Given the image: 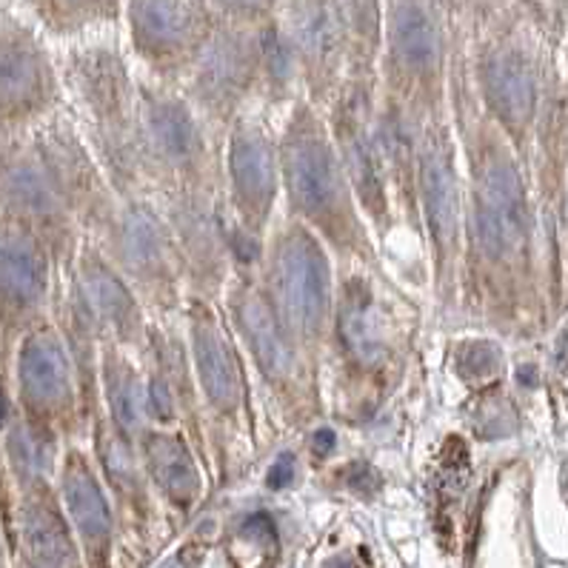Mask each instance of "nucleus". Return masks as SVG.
<instances>
[{
  "label": "nucleus",
  "mask_w": 568,
  "mask_h": 568,
  "mask_svg": "<svg viewBox=\"0 0 568 568\" xmlns=\"http://www.w3.org/2000/svg\"><path fill=\"white\" fill-rule=\"evenodd\" d=\"M141 466L149 480L161 488L174 506L189 508L201 497V468L189 448L186 432L174 426H149L138 440Z\"/></svg>",
  "instance_id": "cd10ccee"
},
{
  "label": "nucleus",
  "mask_w": 568,
  "mask_h": 568,
  "mask_svg": "<svg viewBox=\"0 0 568 568\" xmlns=\"http://www.w3.org/2000/svg\"><path fill=\"white\" fill-rule=\"evenodd\" d=\"M203 555H206V546H203V542H189V546H183L181 551H178V557H174L166 568H194L203 560Z\"/></svg>",
  "instance_id": "72a5a7b5"
},
{
  "label": "nucleus",
  "mask_w": 568,
  "mask_h": 568,
  "mask_svg": "<svg viewBox=\"0 0 568 568\" xmlns=\"http://www.w3.org/2000/svg\"><path fill=\"white\" fill-rule=\"evenodd\" d=\"M63 277L72 283L74 295L92 321L98 337L126 348L143 363L152 317L146 315L141 297L134 295L132 286L123 281V274L112 266V261L92 237H83L72 268Z\"/></svg>",
  "instance_id": "5701e85b"
},
{
  "label": "nucleus",
  "mask_w": 568,
  "mask_h": 568,
  "mask_svg": "<svg viewBox=\"0 0 568 568\" xmlns=\"http://www.w3.org/2000/svg\"><path fill=\"white\" fill-rule=\"evenodd\" d=\"M0 386L9 388V361H7V352L0 346Z\"/></svg>",
  "instance_id": "e433bc0d"
},
{
  "label": "nucleus",
  "mask_w": 568,
  "mask_h": 568,
  "mask_svg": "<svg viewBox=\"0 0 568 568\" xmlns=\"http://www.w3.org/2000/svg\"><path fill=\"white\" fill-rule=\"evenodd\" d=\"M63 98L74 126L121 197L149 194L141 161V78L121 32L63 43L58 52Z\"/></svg>",
  "instance_id": "f03ea898"
},
{
  "label": "nucleus",
  "mask_w": 568,
  "mask_h": 568,
  "mask_svg": "<svg viewBox=\"0 0 568 568\" xmlns=\"http://www.w3.org/2000/svg\"><path fill=\"white\" fill-rule=\"evenodd\" d=\"M471 69L491 121L511 138H523L540 106V74L526 43L511 29H491L480 34Z\"/></svg>",
  "instance_id": "b1692460"
},
{
  "label": "nucleus",
  "mask_w": 568,
  "mask_h": 568,
  "mask_svg": "<svg viewBox=\"0 0 568 568\" xmlns=\"http://www.w3.org/2000/svg\"><path fill=\"white\" fill-rule=\"evenodd\" d=\"M257 274L288 337L323 372L337 301V268L326 243L295 217L274 221Z\"/></svg>",
  "instance_id": "39448f33"
},
{
  "label": "nucleus",
  "mask_w": 568,
  "mask_h": 568,
  "mask_svg": "<svg viewBox=\"0 0 568 568\" xmlns=\"http://www.w3.org/2000/svg\"><path fill=\"white\" fill-rule=\"evenodd\" d=\"M29 134L52 172L58 192L83 237H98L112 221L121 194L109 183L103 166L98 163L89 143L83 141L81 129L74 126L72 114L63 106L61 112L52 114Z\"/></svg>",
  "instance_id": "412c9836"
},
{
  "label": "nucleus",
  "mask_w": 568,
  "mask_h": 568,
  "mask_svg": "<svg viewBox=\"0 0 568 568\" xmlns=\"http://www.w3.org/2000/svg\"><path fill=\"white\" fill-rule=\"evenodd\" d=\"M9 400L14 415L34 435L58 446L89 435L92 415L78 383V368L52 317L29 328L14 346L9 361Z\"/></svg>",
  "instance_id": "9d476101"
},
{
  "label": "nucleus",
  "mask_w": 568,
  "mask_h": 568,
  "mask_svg": "<svg viewBox=\"0 0 568 568\" xmlns=\"http://www.w3.org/2000/svg\"><path fill=\"white\" fill-rule=\"evenodd\" d=\"M18 7H21V0H0V14L14 12Z\"/></svg>",
  "instance_id": "4c0bfd02"
},
{
  "label": "nucleus",
  "mask_w": 568,
  "mask_h": 568,
  "mask_svg": "<svg viewBox=\"0 0 568 568\" xmlns=\"http://www.w3.org/2000/svg\"><path fill=\"white\" fill-rule=\"evenodd\" d=\"M312 446H315L317 455H328L335 448V432L332 428H315L312 432Z\"/></svg>",
  "instance_id": "c9c22d12"
},
{
  "label": "nucleus",
  "mask_w": 568,
  "mask_h": 568,
  "mask_svg": "<svg viewBox=\"0 0 568 568\" xmlns=\"http://www.w3.org/2000/svg\"><path fill=\"white\" fill-rule=\"evenodd\" d=\"M58 477H61V500L69 520L89 546H103L112 535V511L101 480L94 475L87 452L74 443H67L58 457Z\"/></svg>",
  "instance_id": "c85d7f7f"
},
{
  "label": "nucleus",
  "mask_w": 568,
  "mask_h": 568,
  "mask_svg": "<svg viewBox=\"0 0 568 568\" xmlns=\"http://www.w3.org/2000/svg\"><path fill=\"white\" fill-rule=\"evenodd\" d=\"M181 92L217 138H226L241 114L252 112L263 94V67L257 29L217 21L212 41L194 63Z\"/></svg>",
  "instance_id": "f3484780"
},
{
  "label": "nucleus",
  "mask_w": 568,
  "mask_h": 568,
  "mask_svg": "<svg viewBox=\"0 0 568 568\" xmlns=\"http://www.w3.org/2000/svg\"><path fill=\"white\" fill-rule=\"evenodd\" d=\"M417 214L420 241L428 248L432 286L446 306L457 292L466 223V186L460 174L457 134L448 118L420 123L417 149Z\"/></svg>",
  "instance_id": "f8f14e48"
},
{
  "label": "nucleus",
  "mask_w": 568,
  "mask_h": 568,
  "mask_svg": "<svg viewBox=\"0 0 568 568\" xmlns=\"http://www.w3.org/2000/svg\"><path fill=\"white\" fill-rule=\"evenodd\" d=\"M243 361L266 386V395L288 428H308L323 415V372L301 352L274 315L257 266H234L221 297Z\"/></svg>",
  "instance_id": "20e7f679"
},
{
  "label": "nucleus",
  "mask_w": 568,
  "mask_h": 568,
  "mask_svg": "<svg viewBox=\"0 0 568 568\" xmlns=\"http://www.w3.org/2000/svg\"><path fill=\"white\" fill-rule=\"evenodd\" d=\"M281 27L301 69L303 98L326 112L348 72L346 0H283Z\"/></svg>",
  "instance_id": "4be33fe9"
},
{
  "label": "nucleus",
  "mask_w": 568,
  "mask_h": 568,
  "mask_svg": "<svg viewBox=\"0 0 568 568\" xmlns=\"http://www.w3.org/2000/svg\"><path fill=\"white\" fill-rule=\"evenodd\" d=\"M292 471H295V463H292V457H288V455H283L281 460L274 463L272 471L266 475V486L268 488L288 486V480H292Z\"/></svg>",
  "instance_id": "473e14b6"
},
{
  "label": "nucleus",
  "mask_w": 568,
  "mask_h": 568,
  "mask_svg": "<svg viewBox=\"0 0 568 568\" xmlns=\"http://www.w3.org/2000/svg\"><path fill=\"white\" fill-rule=\"evenodd\" d=\"M455 21L435 0H383L381 92L420 121L446 118Z\"/></svg>",
  "instance_id": "423d86ee"
},
{
  "label": "nucleus",
  "mask_w": 568,
  "mask_h": 568,
  "mask_svg": "<svg viewBox=\"0 0 568 568\" xmlns=\"http://www.w3.org/2000/svg\"><path fill=\"white\" fill-rule=\"evenodd\" d=\"M217 21L206 0H123V47L146 78L181 87Z\"/></svg>",
  "instance_id": "4468645a"
},
{
  "label": "nucleus",
  "mask_w": 568,
  "mask_h": 568,
  "mask_svg": "<svg viewBox=\"0 0 568 568\" xmlns=\"http://www.w3.org/2000/svg\"><path fill=\"white\" fill-rule=\"evenodd\" d=\"M435 3L448 14V18H452V21H457V18L471 12L480 0H435Z\"/></svg>",
  "instance_id": "f704fd0d"
},
{
  "label": "nucleus",
  "mask_w": 568,
  "mask_h": 568,
  "mask_svg": "<svg viewBox=\"0 0 568 568\" xmlns=\"http://www.w3.org/2000/svg\"><path fill=\"white\" fill-rule=\"evenodd\" d=\"M281 189L277 134L261 112H246L223 138V206L234 266H257L274 226Z\"/></svg>",
  "instance_id": "9b49d317"
},
{
  "label": "nucleus",
  "mask_w": 568,
  "mask_h": 568,
  "mask_svg": "<svg viewBox=\"0 0 568 568\" xmlns=\"http://www.w3.org/2000/svg\"><path fill=\"white\" fill-rule=\"evenodd\" d=\"M0 217L21 223L47 243L58 281L72 268L83 232L63 203L32 134H0Z\"/></svg>",
  "instance_id": "2eb2a0df"
},
{
  "label": "nucleus",
  "mask_w": 568,
  "mask_h": 568,
  "mask_svg": "<svg viewBox=\"0 0 568 568\" xmlns=\"http://www.w3.org/2000/svg\"><path fill=\"white\" fill-rule=\"evenodd\" d=\"M377 98H381L377 74H352L343 81L335 101L328 103L323 114L368 226L375 237H386L397 226V214L392 206L381 134H377Z\"/></svg>",
  "instance_id": "ddd939ff"
},
{
  "label": "nucleus",
  "mask_w": 568,
  "mask_h": 568,
  "mask_svg": "<svg viewBox=\"0 0 568 568\" xmlns=\"http://www.w3.org/2000/svg\"><path fill=\"white\" fill-rule=\"evenodd\" d=\"M257 41H261L263 67L261 103L266 109H272V112L288 109L297 98H303V83L295 52L288 47V38L281 27V14L274 21L257 27Z\"/></svg>",
  "instance_id": "7c9ffc66"
},
{
  "label": "nucleus",
  "mask_w": 568,
  "mask_h": 568,
  "mask_svg": "<svg viewBox=\"0 0 568 568\" xmlns=\"http://www.w3.org/2000/svg\"><path fill=\"white\" fill-rule=\"evenodd\" d=\"M181 323L203 412L226 435H243V426H252L246 361L234 343L226 315L214 301L189 295Z\"/></svg>",
  "instance_id": "a211bd4d"
},
{
  "label": "nucleus",
  "mask_w": 568,
  "mask_h": 568,
  "mask_svg": "<svg viewBox=\"0 0 568 568\" xmlns=\"http://www.w3.org/2000/svg\"><path fill=\"white\" fill-rule=\"evenodd\" d=\"M58 266L52 252L21 223L0 217V346L12 352L29 328L52 317Z\"/></svg>",
  "instance_id": "aec40b11"
},
{
  "label": "nucleus",
  "mask_w": 568,
  "mask_h": 568,
  "mask_svg": "<svg viewBox=\"0 0 568 568\" xmlns=\"http://www.w3.org/2000/svg\"><path fill=\"white\" fill-rule=\"evenodd\" d=\"M377 277L355 263H341L337 274L335 326L323 368L335 372L337 400L348 417L377 406L403 357V328L395 306L377 292Z\"/></svg>",
  "instance_id": "7ed1b4c3"
},
{
  "label": "nucleus",
  "mask_w": 568,
  "mask_h": 568,
  "mask_svg": "<svg viewBox=\"0 0 568 568\" xmlns=\"http://www.w3.org/2000/svg\"><path fill=\"white\" fill-rule=\"evenodd\" d=\"M21 12L49 41H83L101 32H121L123 0H21Z\"/></svg>",
  "instance_id": "c756f323"
},
{
  "label": "nucleus",
  "mask_w": 568,
  "mask_h": 568,
  "mask_svg": "<svg viewBox=\"0 0 568 568\" xmlns=\"http://www.w3.org/2000/svg\"><path fill=\"white\" fill-rule=\"evenodd\" d=\"M52 477L18 480L23 488L21 500V540L29 568H81L72 531L54 503Z\"/></svg>",
  "instance_id": "a878e982"
},
{
  "label": "nucleus",
  "mask_w": 568,
  "mask_h": 568,
  "mask_svg": "<svg viewBox=\"0 0 568 568\" xmlns=\"http://www.w3.org/2000/svg\"><path fill=\"white\" fill-rule=\"evenodd\" d=\"M92 241L141 297L152 321L172 323L183 315L189 297L186 272L166 214L152 194L121 197L112 221Z\"/></svg>",
  "instance_id": "1a4fd4ad"
},
{
  "label": "nucleus",
  "mask_w": 568,
  "mask_h": 568,
  "mask_svg": "<svg viewBox=\"0 0 568 568\" xmlns=\"http://www.w3.org/2000/svg\"><path fill=\"white\" fill-rule=\"evenodd\" d=\"M212 12L226 23L257 29L281 14L283 0H206Z\"/></svg>",
  "instance_id": "2f4dec72"
},
{
  "label": "nucleus",
  "mask_w": 568,
  "mask_h": 568,
  "mask_svg": "<svg viewBox=\"0 0 568 568\" xmlns=\"http://www.w3.org/2000/svg\"><path fill=\"white\" fill-rule=\"evenodd\" d=\"M420 123V118H415L400 101L381 92V98H377V134H381L392 206H395L397 223H406L417 237H420V214H417Z\"/></svg>",
  "instance_id": "393cba45"
},
{
  "label": "nucleus",
  "mask_w": 568,
  "mask_h": 568,
  "mask_svg": "<svg viewBox=\"0 0 568 568\" xmlns=\"http://www.w3.org/2000/svg\"><path fill=\"white\" fill-rule=\"evenodd\" d=\"M141 161L149 194L223 192V141L181 87L141 78Z\"/></svg>",
  "instance_id": "0eeeda50"
},
{
  "label": "nucleus",
  "mask_w": 568,
  "mask_h": 568,
  "mask_svg": "<svg viewBox=\"0 0 568 568\" xmlns=\"http://www.w3.org/2000/svg\"><path fill=\"white\" fill-rule=\"evenodd\" d=\"M468 186L463 243L488 268H515L531 243V209L517 161L483 132L466 149Z\"/></svg>",
  "instance_id": "6e6552de"
},
{
  "label": "nucleus",
  "mask_w": 568,
  "mask_h": 568,
  "mask_svg": "<svg viewBox=\"0 0 568 568\" xmlns=\"http://www.w3.org/2000/svg\"><path fill=\"white\" fill-rule=\"evenodd\" d=\"M277 152L286 217L312 229L337 263H355L386 277L377 237L348 183L326 114L297 98L277 132Z\"/></svg>",
  "instance_id": "f257e3e1"
},
{
  "label": "nucleus",
  "mask_w": 568,
  "mask_h": 568,
  "mask_svg": "<svg viewBox=\"0 0 568 568\" xmlns=\"http://www.w3.org/2000/svg\"><path fill=\"white\" fill-rule=\"evenodd\" d=\"M98 381H101V415L138 446L143 432L152 426L143 363L126 348L101 341Z\"/></svg>",
  "instance_id": "bb28decb"
},
{
  "label": "nucleus",
  "mask_w": 568,
  "mask_h": 568,
  "mask_svg": "<svg viewBox=\"0 0 568 568\" xmlns=\"http://www.w3.org/2000/svg\"><path fill=\"white\" fill-rule=\"evenodd\" d=\"M67 106L52 41L21 9L0 14V134H29Z\"/></svg>",
  "instance_id": "dca6fc26"
},
{
  "label": "nucleus",
  "mask_w": 568,
  "mask_h": 568,
  "mask_svg": "<svg viewBox=\"0 0 568 568\" xmlns=\"http://www.w3.org/2000/svg\"><path fill=\"white\" fill-rule=\"evenodd\" d=\"M181 252L189 295L221 301L234 272L223 192L152 194Z\"/></svg>",
  "instance_id": "6ab92c4d"
}]
</instances>
